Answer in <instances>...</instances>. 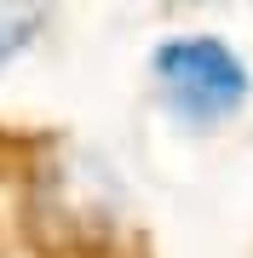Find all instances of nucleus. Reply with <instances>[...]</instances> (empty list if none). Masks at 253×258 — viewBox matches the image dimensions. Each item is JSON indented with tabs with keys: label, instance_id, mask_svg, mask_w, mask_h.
<instances>
[{
	"label": "nucleus",
	"instance_id": "nucleus-1",
	"mask_svg": "<svg viewBox=\"0 0 253 258\" xmlns=\"http://www.w3.org/2000/svg\"><path fill=\"white\" fill-rule=\"evenodd\" d=\"M150 75H156L161 98H167V109L178 120H190V126H219V120H230L247 103V92H253L247 63L225 46V40H213V35H178L167 46H156Z\"/></svg>",
	"mask_w": 253,
	"mask_h": 258
},
{
	"label": "nucleus",
	"instance_id": "nucleus-2",
	"mask_svg": "<svg viewBox=\"0 0 253 258\" xmlns=\"http://www.w3.org/2000/svg\"><path fill=\"white\" fill-rule=\"evenodd\" d=\"M35 35H40V12H0V63L18 57Z\"/></svg>",
	"mask_w": 253,
	"mask_h": 258
}]
</instances>
